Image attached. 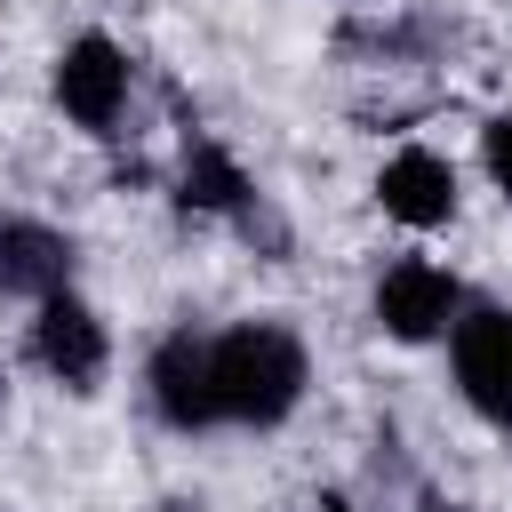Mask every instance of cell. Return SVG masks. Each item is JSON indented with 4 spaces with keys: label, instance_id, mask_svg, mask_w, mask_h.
Returning a JSON list of instances; mask_svg holds the SVG:
<instances>
[{
    "label": "cell",
    "instance_id": "6da1fadb",
    "mask_svg": "<svg viewBox=\"0 0 512 512\" xmlns=\"http://www.w3.org/2000/svg\"><path fill=\"white\" fill-rule=\"evenodd\" d=\"M208 384H216V432H272L296 416L312 360L288 320H232L208 328Z\"/></svg>",
    "mask_w": 512,
    "mask_h": 512
},
{
    "label": "cell",
    "instance_id": "7a4b0ae2",
    "mask_svg": "<svg viewBox=\"0 0 512 512\" xmlns=\"http://www.w3.org/2000/svg\"><path fill=\"white\" fill-rule=\"evenodd\" d=\"M128 88H136V64H128V48L112 32H72L56 48V64H48V96L80 136H120Z\"/></svg>",
    "mask_w": 512,
    "mask_h": 512
},
{
    "label": "cell",
    "instance_id": "3957f363",
    "mask_svg": "<svg viewBox=\"0 0 512 512\" xmlns=\"http://www.w3.org/2000/svg\"><path fill=\"white\" fill-rule=\"evenodd\" d=\"M448 376H456V392L480 424L512 432V304L464 296V312L448 328Z\"/></svg>",
    "mask_w": 512,
    "mask_h": 512
},
{
    "label": "cell",
    "instance_id": "277c9868",
    "mask_svg": "<svg viewBox=\"0 0 512 512\" xmlns=\"http://www.w3.org/2000/svg\"><path fill=\"white\" fill-rule=\"evenodd\" d=\"M368 312L392 344H448V328L464 312V280L440 256H392L368 288Z\"/></svg>",
    "mask_w": 512,
    "mask_h": 512
},
{
    "label": "cell",
    "instance_id": "5b68a950",
    "mask_svg": "<svg viewBox=\"0 0 512 512\" xmlns=\"http://www.w3.org/2000/svg\"><path fill=\"white\" fill-rule=\"evenodd\" d=\"M32 368L48 376V384H64V392H96L104 384V368H112V328H104V312L88 304V296H48V304H32Z\"/></svg>",
    "mask_w": 512,
    "mask_h": 512
},
{
    "label": "cell",
    "instance_id": "8992f818",
    "mask_svg": "<svg viewBox=\"0 0 512 512\" xmlns=\"http://www.w3.org/2000/svg\"><path fill=\"white\" fill-rule=\"evenodd\" d=\"M144 392H152V416L168 432H216V384H208V328H168L144 360Z\"/></svg>",
    "mask_w": 512,
    "mask_h": 512
},
{
    "label": "cell",
    "instance_id": "52a82bcc",
    "mask_svg": "<svg viewBox=\"0 0 512 512\" xmlns=\"http://www.w3.org/2000/svg\"><path fill=\"white\" fill-rule=\"evenodd\" d=\"M80 272V248L72 232L40 224V216H0V296H24V304H48L64 296Z\"/></svg>",
    "mask_w": 512,
    "mask_h": 512
},
{
    "label": "cell",
    "instance_id": "ba28073f",
    "mask_svg": "<svg viewBox=\"0 0 512 512\" xmlns=\"http://www.w3.org/2000/svg\"><path fill=\"white\" fill-rule=\"evenodd\" d=\"M376 208L408 232H440L456 216V168L432 152V144H400L384 168H376Z\"/></svg>",
    "mask_w": 512,
    "mask_h": 512
},
{
    "label": "cell",
    "instance_id": "9c48e42d",
    "mask_svg": "<svg viewBox=\"0 0 512 512\" xmlns=\"http://www.w3.org/2000/svg\"><path fill=\"white\" fill-rule=\"evenodd\" d=\"M176 200H184L192 216H224V224H240V232H256V216H264V192L248 184V168H240L216 136H192V144H184Z\"/></svg>",
    "mask_w": 512,
    "mask_h": 512
},
{
    "label": "cell",
    "instance_id": "30bf717a",
    "mask_svg": "<svg viewBox=\"0 0 512 512\" xmlns=\"http://www.w3.org/2000/svg\"><path fill=\"white\" fill-rule=\"evenodd\" d=\"M480 160H488V184L512 200V112H496V120L480 128Z\"/></svg>",
    "mask_w": 512,
    "mask_h": 512
},
{
    "label": "cell",
    "instance_id": "8fae6325",
    "mask_svg": "<svg viewBox=\"0 0 512 512\" xmlns=\"http://www.w3.org/2000/svg\"><path fill=\"white\" fill-rule=\"evenodd\" d=\"M416 512H472V504H456V496H424Z\"/></svg>",
    "mask_w": 512,
    "mask_h": 512
},
{
    "label": "cell",
    "instance_id": "7c38bea8",
    "mask_svg": "<svg viewBox=\"0 0 512 512\" xmlns=\"http://www.w3.org/2000/svg\"><path fill=\"white\" fill-rule=\"evenodd\" d=\"M312 512H352V504H344V496H320V504H312Z\"/></svg>",
    "mask_w": 512,
    "mask_h": 512
}]
</instances>
